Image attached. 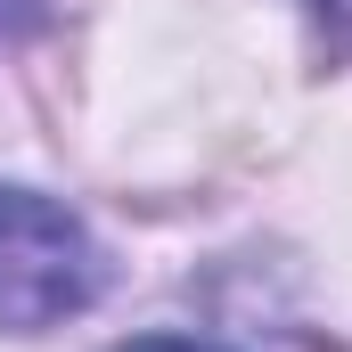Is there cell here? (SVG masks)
Listing matches in <instances>:
<instances>
[{"label":"cell","instance_id":"6da1fadb","mask_svg":"<svg viewBox=\"0 0 352 352\" xmlns=\"http://www.w3.org/2000/svg\"><path fill=\"white\" fill-rule=\"evenodd\" d=\"M98 287H107V254L82 213L41 188L0 180V328L41 336V328L90 311Z\"/></svg>","mask_w":352,"mask_h":352},{"label":"cell","instance_id":"7a4b0ae2","mask_svg":"<svg viewBox=\"0 0 352 352\" xmlns=\"http://www.w3.org/2000/svg\"><path fill=\"white\" fill-rule=\"evenodd\" d=\"M115 352H230V344H205V336H131Z\"/></svg>","mask_w":352,"mask_h":352},{"label":"cell","instance_id":"3957f363","mask_svg":"<svg viewBox=\"0 0 352 352\" xmlns=\"http://www.w3.org/2000/svg\"><path fill=\"white\" fill-rule=\"evenodd\" d=\"M16 25H33V0H0V33H16Z\"/></svg>","mask_w":352,"mask_h":352},{"label":"cell","instance_id":"277c9868","mask_svg":"<svg viewBox=\"0 0 352 352\" xmlns=\"http://www.w3.org/2000/svg\"><path fill=\"white\" fill-rule=\"evenodd\" d=\"M320 16H336V25H352V0H311Z\"/></svg>","mask_w":352,"mask_h":352}]
</instances>
